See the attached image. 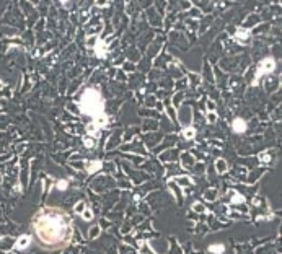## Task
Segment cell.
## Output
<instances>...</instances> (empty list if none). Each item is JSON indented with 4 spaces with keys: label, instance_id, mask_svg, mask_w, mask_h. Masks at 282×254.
<instances>
[{
    "label": "cell",
    "instance_id": "ba28073f",
    "mask_svg": "<svg viewBox=\"0 0 282 254\" xmlns=\"http://www.w3.org/2000/svg\"><path fill=\"white\" fill-rule=\"evenodd\" d=\"M225 170H227V163L223 161V160H219V161H217V171L222 173V171H225Z\"/></svg>",
    "mask_w": 282,
    "mask_h": 254
},
{
    "label": "cell",
    "instance_id": "4fadbf2b",
    "mask_svg": "<svg viewBox=\"0 0 282 254\" xmlns=\"http://www.w3.org/2000/svg\"><path fill=\"white\" fill-rule=\"evenodd\" d=\"M96 235H98V228H95V231H91V238L96 236Z\"/></svg>",
    "mask_w": 282,
    "mask_h": 254
},
{
    "label": "cell",
    "instance_id": "7c38bea8",
    "mask_svg": "<svg viewBox=\"0 0 282 254\" xmlns=\"http://www.w3.org/2000/svg\"><path fill=\"white\" fill-rule=\"evenodd\" d=\"M57 187H59V189H66V187H67V183H66V181H59Z\"/></svg>",
    "mask_w": 282,
    "mask_h": 254
},
{
    "label": "cell",
    "instance_id": "52a82bcc",
    "mask_svg": "<svg viewBox=\"0 0 282 254\" xmlns=\"http://www.w3.org/2000/svg\"><path fill=\"white\" fill-rule=\"evenodd\" d=\"M209 251L219 254V252H223V251H225V248H223V244H214V246H211V248H209Z\"/></svg>",
    "mask_w": 282,
    "mask_h": 254
},
{
    "label": "cell",
    "instance_id": "9c48e42d",
    "mask_svg": "<svg viewBox=\"0 0 282 254\" xmlns=\"http://www.w3.org/2000/svg\"><path fill=\"white\" fill-rule=\"evenodd\" d=\"M83 210H85V204H83V202H78V204L75 205V212L80 213V212H83Z\"/></svg>",
    "mask_w": 282,
    "mask_h": 254
},
{
    "label": "cell",
    "instance_id": "277c9868",
    "mask_svg": "<svg viewBox=\"0 0 282 254\" xmlns=\"http://www.w3.org/2000/svg\"><path fill=\"white\" fill-rule=\"evenodd\" d=\"M30 243H31V238L25 235V236H21L18 241H17L15 248H17V249H25V248H28V246H30Z\"/></svg>",
    "mask_w": 282,
    "mask_h": 254
},
{
    "label": "cell",
    "instance_id": "5bb4252c",
    "mask_svg": "<svg viewBox=\"0 0 282 254\" xmlns=\"http://www.w3.org/2000/svg\"><path fill=\"white\" fill-rule=\"evenodd\" d=\"M2 86H3V83H2V82H0V90H2Z\"/></svg>",
    "mask_w": 282,
    "mask_h": 254
},
{
    "label": "cell",
    "instance_id": "6da1fadb",
    "mask_svg": "<svg viewBox=\"0 0 282 254\" xmlns=\"http://www.w3.org/2000/svg\"><path fill=\"white\" fill-rule=\"evenodd\" d=\"M33 228L42 246L61 249L67 246L72 238V223L61 208H41L34 215Z\"/></svg>",
    "mask_w": 282,
    "mask_h": 254
},
{
    "label": "cell",
    "instance_id": "5b68a950",
    "mask_svg": "<svg viewBox=\"0 0 282 254\" xmlns=\"http://www.w3.org/2000/svg\"><path fill=\"white\" fill-rule=\"evenodd\" d=\"M233 130L238 132V134L245 132V130H246V122H245L243 119H235L233 121Z\"/></svg>",
    "mask_w": 282,
    "mask_h": 254
},
{
    "label": "cell",
    "instance_id": "30bf717a",
    "mask_svg": "<svg viewBox=\"0 0 282 254\" xmlns=\"http://www.w3.org/2000/svg\"><path fill=\"white\" fill-rule=\"evenodd\" d=\"M83 218H85V220H91V218H93V215H91L90 210H85V212H83Z\"/></svg>",
    "mask_w": 282,
    "mask_h": 254
},
{
    "label": "cell",
    "instance_id": "7a4b0ae2",
    "mask_svg": "<svg viewBox=\"0 0 282 254\" xmlns=\"http://www.w3.org/2000/svg\"><path fill=\"white\" fill-rule=\"evenodd\" d=\"M80 109H82V113H85L86 116H91V117L95 119L101 127L106 126L108 121H106L105 114H103V111H105L103 98H101V95H100L96 90L88 88V90L83 93V96H82V99H80Z\"/></svg>",
    "mask_w": 282,
    "mask_h": 254
},
{
    "label": "cell",
    "instance_id": "3957f363",
    "mask_svg": "<svg viewBox=\"0 0 282 254\" xmlns=\"http://www.w3.org/2000/svg\"><path fill=\"white\" fill-rule=\"evenodd\" d=\"M274 65H276V64H274V60H272V59H264V60H263V64H261V67H259L258 77H259V75H264L266 72H271V70L274 69Z\"/></svg>",
    "mask_w": 282,
    "mask_h": 254
},
{
    "label": "cell",
    "instance_id": "8fae6325",
    "mask_svg": "<svg viewBox=\"0 0 282 254\" xmlns=\"http://www.w3.org/2000/svg\"><path fill=\"white\" fill-rule=\"evenodd\" d=\"M184 135L187 137V139H191V137L194 135V130H192V129H187V130H186V132H184Z\"/></svg>",
    "mask_w": 282,
    "mask_h": 254
},
{
    "label": "cell",
    "instance_id": "8992f818",
    "mask_svg": "<svg viewBox=\"0 0 282 254\" xmlns=\"http://www.w3.org/2000/svg\"><path fill=\"white\" fill-rule=\"evenodd\" d=\"M101 166H103V165H101V161H98V160H96V161H90L88 166H86V170H88V173L91 175V173H95V171L101 170Z\"/></svg>",
    "mask_w": 282,
    "mask_h": 254
}]
</instances>
